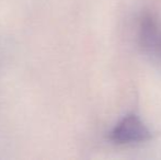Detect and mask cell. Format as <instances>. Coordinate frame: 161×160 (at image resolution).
<instances>
[{
	"label": "cell",
	"mask_w": 161,
	"mask_h": 160,
	"mask_svg": "<svg viewBox=\"0 0 161 160\" xmlns=\"http://www.w3.org/2000/svg\"><path fill=\"white\" fill-rule=\"evenodd\" d=\"M150 134L142 121L135 115H130L119 122L111 133V138L119 144L142 143L149 138Z\"/></svg>",
	"instance_id": "obj_1"
},
{
	"label": "cell",
	"mask_w": 161,
	"mask_h": 160,
	"mask_svg": "<svg viewBox=\"0 0 161 160\" xmlns=\"http://www.w3.org/2000/svg\"><path fill=\"white\" fill-rule=\"evenodd\" d=\"M142 39L145 47L161 59V28L151 19H147L142 23Z\"/></svg>",
	"instance_id": "obj_2"
}]
</instances>
